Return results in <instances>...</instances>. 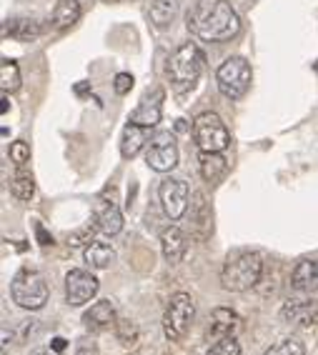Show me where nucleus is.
Returning a JSON list of instances; mask_svg holds the SVG:
<instances>
[{
	"label": "nucleus",
	"mask_w": 318,
	"mask_h": 355,
	"mask_svg": "<svg viewBox=\"0 0 318 355\" xmlns=\"http://www.w3.org/2000/svg\"><path fill=\"white\" fill-rule=\"evenodd\" d=\"M146 163L156 173H168L178 165V148L171 130H160L153 135L146 150Z\"/></svg>",
	"instance_id": "nucleus-8"
},
{
	"label": "nucleus",
	"mask_w": 318,
	"mask_h": 355,
	"mask_svg": "<svg viewBox=\"0 0 318 355\" xmlns=\"http://www.w3.org/2000/svg\"><path fill=\"white\" fill-rule=\"evenodd\" d=\"M198 171H201V178L206 183L216 185L228 173V160L223 158V153H201L198 155Z\"/></svg>",
	"instance_id": "nucleus-18"
},
{
	"label": "nucleus",
	"mask_w": 318,
	"mask_h": 355,
	"mask_svg": "<svg viewBox=\"0 0 318 355\" xmlns=\"http://www.w3.org/2000/svg\"><path fill=\"white\" fill-rule=\"evenodd\" d=\"M163 101H166V90L163 88L146 90L138 103V108L131 113L128 121L143 128H156L160 123V115H163Z\"/></svg>",
	"instance_id": "nucleus-11"
},
{
	"label": "nucleus",
	"mask_w": 318,
	"mask_h": 355,
	"mask_svg": "<svg viewBox=\"0 0 318 355\" xmlns=\"http://www.w3.org/2000/svg\"><path fill=\"white\" fill-rule=\"evenodd\" d=\"M176 130H185V121H176Z\"/></svg>",
	"instance_id": "nucleus-39"
},
{
	"label": "nucleus",
	"mask_w": 318,
	"mask_h": 355,
	"mask_svg": "<svg viewBox=\"0 0 318 355\" xmlns=\"http://www.w3.org/2000/svg\"><path fill=\"white\" fill-rule=\"evenodd\" d=\"M188 220H191V238L193 241H208L213 233V213L206 200L203 191L191 193V210H188Z\"/></svg>",
	"instance_id": "nucleus-12"
},
{
	"label": "nucleus",
	"mask_w": 318,
	"mask_h": 355,
	"mask_svg": "<svg viewBox=\"0 0 318 355\" xmlns=\"http://www.w3.org/2000/svg\"><path fill=\"white\" fill-rule=\"evenodd\" d=\"M0 103H3V105H0V113L6 115L8 113V93H3V101H0Z\"/></svg>",
	"instance_id": "nucleus-37"
},
{
	"label": "nucleus",
	"mask_w": 318,
	"mask_h": 355,
	"mask_svg": "<svg viewBox=\"0 0 318 355\" xmlns=\"http://www.w3.org/2000/svg\"><path fill=\"white\" fill-rule=\"evenodd\" d=\"M291 286L299 293H316L318 291V260H301L299 266L293 268L291 273Z\"/></svg>",
	"instance_id": "nucleus-19"
},
{
	"label": "nucleus",
	"mask_w": 318,
	"mask_h": 355,
	"mask_svg": "<svg viewBox=\"0 0 318 355\" xmlns=\"http://www.w3.org/2000/svg\"><path fill=\"white\" fill-rule=\"evenodd\" d=\"M98 293V278L90 275L83 268H73L65 275V303L70 308H81L90 298H96Z\"/></svg>",
	"instance_id": "nucleus-10"
},
{
	"label": "nucleus",
	"mask_w": 318,
	"mask_h": 355,
	"mask_svg": "<svg viewBox=\"0 0 318 355\" xmlns=\"http://www.w3.org/2000/svg\"><path fill=\"white\" fill-rule=\"evenodd\" d=\"M133 76L131 73H118L115 76V80H113V88H115V93L118 96H126V93H131V88H133Z\"/></svg>",
	"instance_id": "nucleus-32"
},
{
	"label": "nucleus",
	"mask_w": 318,
	"mask_h": 355,
	"mask_svg": "<svg viewBox=\"0 0 318 355\" xmlns=\"http://www.w3.org/2000/svg\"><path fill=\"white\" fill-rule=\"evenodd\" d=\"M188 31L208 43H223L241 33V18L228 0H196L185 15Z\"/></svg>",
	"instance_id": "nucleus-1"
},
{
	"label": "nucleus",
	"mask_w": 318,
	"mask_h": 355,
	"mask_svg": "<svg viewBox=\"0 0 318 355\" xmlns=\"http://www.w3.org/2000/svg\"><path fill=\"white\" fill-rule=\"evenodd\" d=\"M193 140L201 153H223L231 146V133L218 113H201L193 121Z\"/></svg>",
	"instance_id": "nucleus-7"
},
{
	"label": "nucleus",
	"mask_w": 318,
	"mask_h": 355,
	"mask_svg": "<svg viewBox=\"0 0 318 355\" xmlns=\"http://www.w3.org/2000/svg\"><path fill=\"white\" fill-rule=\"evenodd\" d=\"M193 318H196V303L188 293H176L171 295L166 305V313H163V333L171 343H178L188 336V330L193 325Z\"/></svg>",
	"instance_id": "nucleus-6"
},
{
	"label": "nucleus",
	"mask_w": 318,
	"mask_h": 355,
	"mask_svg": "<svg viewBox=\"0 0 318 355\" xmlns=\"http://www.w3.org/2000/svg\"><path fill=\"white\" fill-rule=\"evenodd\" d=\"M185 250H188V238H185V233L178 225H168V228L160 230V253H163L166 263L178 266Z\"/></svg>",
	"instance_id": "nucleus-15"
},
{
	"label": "nucleus",
	"mask_w": 318,
	"mask_h": 355,
	"mask_svg": "<svg viewBox=\"0 0 318 355\" xmlns=\"http://www.w3.org/2000/svg\"><path fill=\"white\" fill-rule=\"evenodd\" d=\"M148 128L143 125H135V123L128 121V125L123 128V138H121V155L126 160H133L135 155H138L140 150H143V146L148 143Z\"/></svg>",
	"instance_id": "nucleus-20"
},
{
	"label": "nucleus",
	"mask_w": 318,
	"mask_h": 355,
	"mask_svg": "<svg viewBox=\"0 0 318 355\" xmlns=\"http://www.w3.org/2000/svg\"><path fill=\"white\" fill-rule=\"evenodd\" d=\"M263 355H306V345L299 338H286V340L276 343L274 348H268Z\"/></svg>",
	"instance_id": "nucleus-28"
},
{
	"label": "nucleus",
	"mask_w": 318,
	"mask_h": 355,
	"mask_svg": "<svg viewBox=\"0 0 318 355\" xmlns=\"http://www.w3.org/2000/svg\"><path fill=\"white\" fill-rule=\"evenodd\" d=\"M96 230H101L98 228V223H96V218L88 223V225H83L81 230H76V233H70L68 235V245L70 248H78V245H90V243L96 241L93 235H96Z\"/></svg>",
	"instance_id": "nucleus-29"
},
{
	"label": "nucleus",
	"mask_w": 318,
	"mask_h": 355,
	"mask_svg": "<svg viewBox=\"0 0 318 355\" xmlns=\"http://www.w3.org/2000/svg\"><path fill=\"white\" fill-rule=\"evenodd\" d=\"M208 355H241V343L235 338H223V340H216L210 345Z\"/></svg>",
	"instance_id": "nucleus-31"
},
{
	"label": "nucleus",
	"mask_w": 318,
	"mask_h": 355,
	"mask_svg": "<svg viewBox=\"0 0 318 355\" xmlns=\"http://www.w3.org/2000/svg\"><path fill=\"white\" fill-rule=\"evenodd\" d=\"M281 320L296 328H311L318 325V300L311 298H293L281 308Z\"/></svg>",
	"instance_id": "nucleus-13"
},
{
	"label": "nucleus",
	"mask_w": 318,
	"mask_h": 355,
	"mask_svg": "<svg viewBox=\"0 0 318 355\" xmlns=\"http://www.w3.org/2000/svg\"><path fill=\"white\" fill-rule=\"evenodd\" d=\"M10 196L20 203H28L33 196H35V180H33L31 173H26L23 168H18L13 178H10Z\"/></svg>",
	"instance_id": "nucleus-25"
},
{
	"label": "nucleus",
	"mask_w": 318,
	"mask_h": 355,
	"mask_svg": "<svg viewBox=\"0 0 318 355\" xmlns=\"http://www.w3.org/2000/svg\"><path fill=\"white\" fill-rule=\"evenodd\" d=\"M76 96L78 98H85V96H90V83H85V80H81V83H76Z\"/></svg>",
	"instance_id": "nucleus-36"
},
{
	"label": "nucleus",
	"mask_w": 318,
	"mask_h": 355,
	"mask_svg": "<svg viewBox=\"0 0 318 355\" xmlns=\"http://www.w3.org/2000/svg\"><path fill=\"white\" fill-rule=\"evenodd\" d=\"M81 3L78 0H58L56 10H53V28L58 31H65V28L76 26L81 20Z\"/></svg>",
	"instance_id": "nucleus-24"
},
{
	"label": "nucleus",
	"mask_w": 318,
	"mask_h": 355,
	"mask_svg": "<svg viewBox=\"0 0 318 355\" xmlns=\"http://www.w3.org/2000/svg\"><path fill=\"white\" fill-rule=\"evenodd\" d=\"M158 198L160 205L166 210V216L171 220H181V218L188 213V200H191V188L185 180L178 178H166L158 188Z\"/></svg>",
	"instance_id": "nucleus-9"
},
{
	"label": "nucleus",
	"mask_w": 318,
	"mask_h": 355,
	"mask_svg": "<svg viewBox=\"0 0 318 355\" xmlns=\"http://www.w3.org/2000/svg\"><path fill=\"white\" fill-rule=\"evenodd\" d=\"M83 258H85V263L93 268V270H106V268L113 266L115 250H113V245H108V243L93 241L90 245H85Z\"/></svg>",
	"instance_id": "nucleus-23"
},
{
	"label": "nucleus",
	"mask_w": 318,
	"mask_h": 355,
	"mask_svg": "<svg viewBox=\"0 0 318 355\" xmlns=\"http://www.w3.org/2000/svg\"><path fill=\"white\" fill-rule=\"evenodd\" d=\"M8 155H10V163H13L15 168H23V165L31 160V146H28L26 140H15V143H10V148H8Z\"/></svg>",
	"instance_id": "nucleus-30"
},
{
	"label": "nucleus",
	"mask_w": 318,
	"mask_h": 355,
	"mask_svg": "<svg viewBox=\"0 0 318 355\" xmlns=\"http://www.w3.org/2000/svg\"><path fill=\"white\" fill-rule=\"evenodd\" d=\"M251 65L246 58L233 55L228 60H223L221 68L216 70V83H218V93L228 101H241L246 96V90L251 85Z\"/></svg>",
	"instance_id": "nucleus-5"
},
{
	"label": "nucleus",
	"mask_w": 318,
	"mask_h": 355,
	"mask_svg": "<svg viewBox=\"0 0 318 355\" xmlns=\"http://www.w3.org/2000/svg\"><path fill=\"white\" fill-rule=\"evenodd\" d=\"M181 10V0H151L148 3V15H151V23L156 28H168L176 20Z\"/></svg>",
	"instance_id": "nucleus-22"
},
{
	"label": "nucleus",
	"mask_w": 318,
	"mask_h": 355,
	"mask_svg": "<svg viewBox=\"0 0 318 355\" xmlns=\"http://www.w3.org/2000/svg\"><path fill=\"white\" fill-rule=\"evenodd\" d=\"M206 70V55L196 43H183L176 48V53L168 60V78H171L173 90L185 93L198 83V78Z\"/></svg>",
	"instance_id": "nucleus-2"
},
{
	"label": "nucleus",
	"mask_w": 318,
	"mask_h": 355,
	"mask_svg": "<svg viewBox=\"0 0 318 355\" xmlns=\"http://www.w3.org/2000/svg\"><path fill=\"white\" fill-rule=\"evenodd\" d=\"M103 3H123V0H103Z\"/></svg>",
	"instance_id": "nucleus-40"
},
{
	"label": "nucleus",
	"mask_w": 318,
	"mask_h": 355,
	"mask_svg": "<svg viewBox=\"0 0 318 355\" xmlns=\"http://www.w3.org/2000/svg\"><path fill=\"white\" fill-rule=\"evenodd\" d=\"M35 235H38L40 245H53V235L43 228V223H35Z\"/></svg>",
	"instance_id": "nucleus-34"
},
{
	"label": "nucleus",
	"mask_w": 318,
	"mask_h": 355,
	"mask_svg": "<svg viewBox=\"0 0 318 355\" xmlns=\"http://www.w3.org/2000/svg\"><path fill=\"white\" fill-rule=\"evenodd\" d=\"M115 323H118V315H115V305L110 300H98L83 313V325L88 330H93V333L108 330Z\"/></svg>",
	"instance_id": "nucleus-17"
},
{
	"label": "nucleus",
	"mask_w": 318,
	"mask_h": 355,
	"mask_svg": "<svg viewBox=\"0 0 318 355\" xmlns=\"http://www.w3.org/2000/svg\"><path fill=\"white\" fill-rule=\"evenodd\" d=\"M113 328H115V338L121 340V345H126V348H133L135 343H138L140 330H138V325H135L133 320H128V318H118V323H115Z\"/></svg>",
	"instance_id": "nucleus-27"
},
{
	"label": "nucleus",
	"mask_w": 318,
	"mask_h": 355,
	"mask_svg": "<svg viewBox=\"0 0 318 355\" xmlns=\"http://www.w3.org/2000/svg\"><path fill=\"white\" fill-rule=\"evenodd\" d=\"M40 33H43V26L33 18H15L8 20L3 26V35H10V38L20 40V43H31V40L38 38Z\"/></svg>",
	"instance_id": "nucleus-21"
},
{
	"label": "nucleus",
	"mask_w": 318,
	"mask_h": 355,
	"mask_svg": "<svg viewBox=\"0 0 318 355\" xmlns=\"http://www.w3.org/2000/svg\"><path fill=\"white\" fill-rule=\"evenodd\" d=\"M96 223L101 233L106 235H118L123 230V213L115 203V193L110 196V200L106 196L98 198V208H96Z\"/></svg>",
	"instance_id": "nucleus-16"
},
{
	"label": "nucleus",
	"mask_w": 318,
	"mask_h": 355,
	"mask_svg": "<svg viewBox=\"0 0 318 355\" xmlns=\"http://www.w3.org/2000/svg\"><path fill=\"white\" fill-rule=\"evenodd\" d=\"M243 328V318L238 315L231 308H216L210 313L208 330H206V338L208 340H223V338H235Z\"/></svg>",
	"instance_id": "nucleus-14"
},
{
	"label": "nucleus",
	"mask_w": 318,
	"mask_h": 355,
	"mask_svg": "<svg viewBox=\"0 0 318 355\" xmlns=\"http://www.w3.org/2000/svg\"><path fill=\"white\" fill-rule=\"evenodd\" d=\"M313 68H316V73H318V63H316V65H313Z\"/></svg>",
	"instance_id": "nucleus-41"
},
{
	"label": "nucleus",
	"mask_w": 318,
	"mask_h": 355,
	"mask_svg": "<svg viewBox=\"0 0 318 355\" xmlns=\"http://www.w3.org/2000/svg\"><path fill=\"white\" fill-rule=\"evenodd\" d=\"M31 355H53V350H45V348H38V350H33Z\"/></svg>",
	"instance_id": "nucleus-38"
},
{
	"label": "nucleus",
	"mask_w": 318,
	"mask_h": 355,
	"mask_svg": "<svg viewBox=\"0 0 318 355\" xmlns=\"http://www.w3.org/2000/svg\"><path fill=\"white\" fill-rule=\"evenodd\" d=\"M65 348H68V340H65V338L56 336V338L51 340V350H53V353H63Z\"/></svg>",
	"instance_id": "nucleus-35"
},
{
	"label": "nucleus",
	"mask_w": 318,
	"mask_h": 355,
	"mask_svg": "<svg viewBox=\"0 0 318 355\" xmlns=\"http://www.w3.org/2000/svg\"><path fill=\"white\" fill-rule=\"evenodd\" d=\"M51 288L45 283V275L35 268L23 266L10 280V298L23 311H40L48 303Z\"/></svg>",
	"instance_id": "nucleus-4"
},
{
	"label": "nucleus",
	"mask_w": 318,
	"mask_h": 355,
	"mask_svg": "<svg viewBox=\"0 0 318 355\" xmlns=\"http://www.w3.org/2000/svg\"><path fill=\"white\" fill-rule=\"evenodd\" d=\"M263 275V258L258 253H238L226 260L221 270V283L231 293H246L261 283Z\"/></svg>",
	"instance_id": "nucleus-3"
},
{
	"label": "nucleus",
	"mask_w": 318,
	"mask_h": 355,
	"mask_svg": "<svg viewBox=\"0 0 318 355\" xmlns=\"http://www.w3.org/2000/svg\"><path fill=\"white\" fill-rule=\"evenodd\" d=\"M76 355H98V343L93 338H81L78 340Z\"/></svg>",
	"instance_id": "nucleus-33"
},
{
	"label": "nucleus",
	"mask_w": 318,
	"mask_h": 355,
	"mask_svg": "<svg viewBox=\"0 0 318 355\" xmlns=\"http://www.w3.org/2000/svg\"><path fill=\"white\" fill-rule=\"evenodd\" d=\"M0 88L3 93H15L20 88V68L10 58L0 60Z\"/></svg>",
	"instance_id": "nucleus-26"
}]
</instances>
